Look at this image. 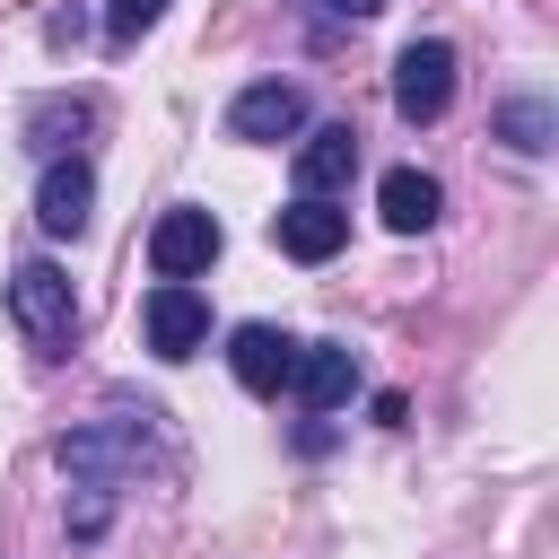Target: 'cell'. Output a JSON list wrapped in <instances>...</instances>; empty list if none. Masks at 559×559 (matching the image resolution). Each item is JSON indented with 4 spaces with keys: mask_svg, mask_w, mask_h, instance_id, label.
Instances as JSON below:
<instances>
[{
    "mask_svg": "<svg viewBox=\"0 0 559 559\" xmlns=\"http://www.w3.org/2000/svg\"><path fill=\"white\" fill-rule=\"evenodd\" d=\"M9 323H17L44 358H61L70 332H79V297H70V280H61L52 262H17V271H9Z\"/></svg>",
    "mask_w": 559,
    "mask_h": 559,
    "instance_id": "cell-1",
    "label": "cell"
},
{
    "mask_svg": "<svg viewBox=\"0 0 559 559\" xmlns=\"http://www.w3.org/2000/svg\"><path fill=\"white\" fill-rule=\"evenodd\" d=\"M445 105H454V44H437V35L402 44L393 52V114L402 122H437Z\"/></svg>",
    "mask_w": 559,
    "mask_h": 559,
    "instance_id": "cell-2",
    "label": "cell"
},
{
    "mask_svg": "<svg viewBox=\"0 0 559 559\" xmlns=\"http://www.w3.org/2000/svg\"><path fill=\"white\" fill-rule=\"evenodd\" d=\"M210 262H218V218L210 210H166L148 227V271L157 280H201Z\"/></svg>",
    "mask_w": 559,
    "mask_h": 559,
    "instance_id": "cell-3",
    "label": "cell"
},
{
    "mask_svg": "<svg viewBox=\"0 0 559 559\" xmlns=\"http://www.w3.org/2000/svg\"><path fill=\"white\" fill-rule=\"evenodd\" d=\"M140 323H148V349H157V358H192V349L210 341V306H201L192 280H157L148 306H140Z\"/></svg>",
    "mask_w": 559,
    "mask_h": 559,
    "instance_id": "cell-4",
    "label": "cell"
},
{
    "mask_svg": "<svg viewBox=\"0 0 559 559\" xmlns=\"http://www.w3.org/2000/svg\"><path fill=\"white\" fill-rule=\"evenodd\" d=\"M227 131L236 140H297L306 131V96L288 79H253L236 105H227Z\"/></svg>",
    "mask_w": 559,
    "mask_h": 559,
    "instance_id": "cell-5",
    "label": "cell"
},
{
    "mask_svg": "<svg viewBox=\"0 0 559 559\" xmlns=\"http://www.w3.org/2000/svg\"><path fill=\"white\" fill-rule=\"evenodd\" d=\"M271 245H280L288 262H332V253L349 245V210H332V201H288V210L271 218Z\"/></svg>",
    "mask_w": 559,
    "mask_h": 559,
    "instance_id": "cell-6",
    "label": "cell"
},
{
    "mask_svg": "<svg viewBox=\"0 0 559 559\" xmlns=\"http://www.w3.org/2000/svg\"><path fill=\"white\" fill-rule=\"evenodd\" d=\"M288 393H297L306 411H341V402L358 393V358H349L341 341H297V367H288Z\"/></svg>",
    "mask_w": 559,
    "mask_h": 559,
    "instance_id": "cell-7",
    "label": "cell"
},
{
    "mask_svg": "<svg viewBox=\"0 0 559 559\" xmlns=\"http://www.w3.org/2000/svg\"><path fill=\"white\" fill-rule=\"evenodd\" d=\"M227 367H236L245 393H280L288 367H297V341L271 332V323H236V332H227Z\"/></svg>",
    "mask_w": 559,
    "mask_h": 559,
    "instance_id": "cell-8",
    "label": "cell"
},
{
    "mask_svg": "<svg viewBox=\"0 0 559 559\" xmlns=\"http://www.w3.org/2000/svg\"><path fill=\"white\" fill-rule=\"evenodd\" d=\"M349 175H358V131H349V122L306 131V148H297V201H323V192H341Z\"/></svg>",
    "mask_w": 559,
    "mask_h": 559,
    "instance_id": "cell-9",
    "label": "cell"
},
{
    "mask_svg": "<svg viewBox=\"0 0 559 559\" xmlns=\"http://www.w3.org/2000/svg\"><path fill=\"white\" fill-rule=\"evenodd\" d=\"M87 201H96V175H87L79 157H52L44 183H35V218H44V236H79V227H87Z\"/></svg>",
    "mask_w": 559,
    "mask_h": 559,
    "instance_id": "cell-10",
    "label": "cell"
},
{
    "mask_svg": "<svg viewBox=\"0 0 559 559\" xmlns=\"http://www.w3.org/2000/svg\"><path fill=\"white\" fill-rule=\"evenodd\" d=\"M437 175H419V166H393L384 183H376V210H384V227L393 236H419V227H437Z\"/></svg>",
    "mask_w": 559,
    "mask_h": 559,
    "instance_id": "cell-11",
    "label": "cell"
},
{
    "mask_svg": "<svg viewBox=\"0 0 559 559\" xmlns=\"http://www.w3.org/2000/svg\"><path fill=\"white\" fill-rule=\"evenodd\" d=\"M498 131H507L524 157H542V148H550V105H542V96H515V105H498Z\"/></svg>",
    "mask_w": 559,
    "mask_h": 559,
    "instance_id": "cell-12",
    "label": "cell"
},
{
    "mask_svg": "<svg viewBox=\"0 0 559 559\" xmlns=\"http://www.w3.org/2000/svg\"><path fill=\"white\" fill-rule=\"evenodd\" d=\"M157 17H166V0H105V44H114V52H122V44H140Z\"/></svg>",
    "mask_w": 559,
    "mask_h": 559,
    "instance_id": "cell-13",
    "label": "cell"
},
{
    "mask_svg": "<svg viewBox=\"0 0 559 559\" xmlns=\"http://www.w3.org/2000/svg\"><path fill=\"white\" fill-rule=\"evenodd\" d=\"M323 9H332V17H376L384 0H323Z\"/></svg>",
    "mask_w": 559,
    "mask_h": 559,
    "instance_id": "cell-14",
    "label": "cell"
}]
</instances>
